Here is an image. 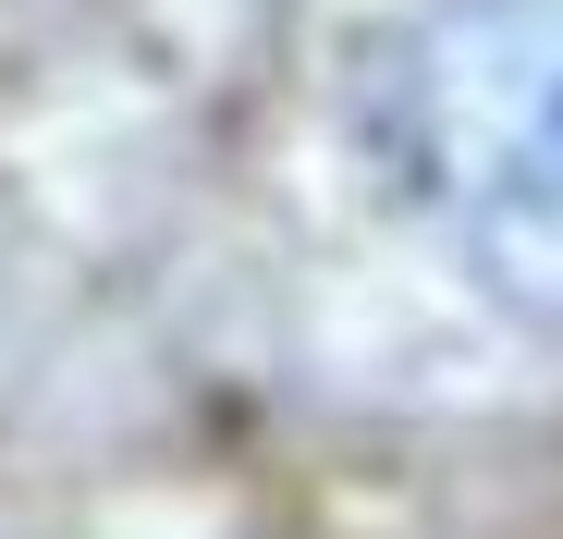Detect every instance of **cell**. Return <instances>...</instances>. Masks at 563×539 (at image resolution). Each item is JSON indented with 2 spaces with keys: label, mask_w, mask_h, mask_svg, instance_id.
<instances>
[{
  "label": "cell",
  "mask_w": 563,
  "mask_h": 539,
  "mask_svg": "<svg viewBox=\"0 0 563 539\" xmlns=\"http://www.w3.org/2000/svg\"><path fill=\"white\" fill-rule=\"evenodd\" d=\"M367 160L515 319H563V0H429L367 62Z\"/></svg>",
  "instance_id": "6da1fadb"
}]
</instances>
